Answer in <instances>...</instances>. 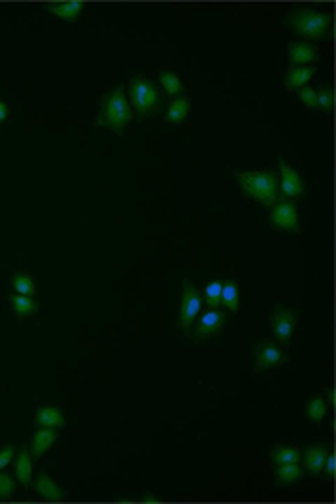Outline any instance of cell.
I'll use <instances>...</instances> for the list:
<instances>
[{"label":"cell","mask_w":336,"mask_h":504,"mask_svg":"<svg viewBox=\"0 0 336 504\" xmlns=\"http://www.w3.org/2000/svg\"><path fill=\"white\" fill-rule=\"evenodd\" d=\"M133 118V108L129 104V98L125 97L124 87H115L112 93H108L102 100L100 108L99 123L108 129H114L115 133H124Z\"/></svg>","instance_id":"1"},{"label":"cell","mask_w":336,"mask_h":504,"mask_svg":"<svg viewBox=\"0 0 336 504\" xmlns=\"http://www.w3.org/2000/svg\"><path fill=\"white\" fill-rule=\"evenodd\" d=\"M242 191L255 203L273 206L279 203L277 178L271 171H235Z\"/></svg>","instance_id":"2"},{"label":"cell","mask_w":336,"mask_h":504,"mask_svg":"<svg viewBox=\"0 0 336 504\" xmlns=\"http://www.w3.org/2000/svg\"><path fill=\"white\" fill-rule=\"evenodd\" d=\"M288 25L303 39L319 41L328 33L330 17H328V14H323V12H317V10L296 8L288 16Z\"/></svg>","instance_id":"3"},{"label":"cell","mask_w":336,"mask_h":504,"mask_svg":"<svg viewBox=\"0 0 336 504\" xmlns=\"http://www.w3.org/2000/svg\"><path fill=\"white\" fill-rule=\"evenodd\" d=\"M160 102V89L154 81L144 75H137L129 81V104L139 114V118H148Z\"/></svg>","instance_id":"4"},{"label":"cell","mask_w":336,"mask_h":504,"mask_svg":"<svg viewBox=\"0 0 336 504\" xmlns=\"http://www.w3.org/2000/svg\"><path fill=\"white\" fill-rule=\"evenodd\" d=\"M202 310V297L190 279H183V294H180V308L177 317V327L180 331H189L190 326L196 322L198 314Z\"/></svg>","instance_id":"5"},{"label":"cell","mask_w":336,"mask_h":504,"mask_svg":"<svg viewBox=\"0 0 336 504\" xmlns=\"http://www.w3.org/2000/svg\"><path fill=\"white\" fill-rule=\"evenodd\" d=\"M254 356H255V374H260L263 370H269V368H277L287 364L288 356L285 350L280 349L277 342L269 341V339H263L254 345Z\"/></svg>","instance_id":"6"},{"label":"cell","mask_w":336,"mask_h":504,"mask_svg":"<svg viewBox=\"0 0 336 504\" xmlns=\"http://www.w3.org/2000/svg\"><path fill=\"white\" fill-rule=\"evenodd\" d=\"M300 317V312L292 308H285V306H277V308L271 312L269 324L271 331L275 335V339L283 345H288L294 333L296 322Z\"/></svg>","instance_id":"7"},{"label":"cell","mask_w":336,"mask_h":504,"mask_svg":"<svg viewBox=\"0 0 336 504\" xmlns=\"http://www.w3.org/2000/svg\"><path fill=\"white\" fill-rule=\"evenodd\" d=\"M271 223L283 231L300 233V221H298V204L294 200H279L271 208Z\"/></svg>","instance_id":"8"},{"label":"cell","mask_w":336,"mask_h":504,"mask_svg":"<svg viewBox=\"0 0 336 504\" xmlns=\"http://www.w3.org/2000/svg\"><path fill=\"white\" fill-rule=\"evenodd\" d=\"M227 322V316L223 314L219 308H210L205 314L196 320V327H194V339L200 341V339H208V337H213L217 335L225 326Z\"/></svg>","instance_id":"9"},{"label":"cell","mask_w":336,"mask_h":504,"mask_svg":"<svg viewBox=\"0 0 336 504\" xmlns=\"http://www.w3.org/2000/svg\"><path fill=\"white\" fill-rule=\"evenodd\" d=\"M279 170H280V193L287 198H296L302 196L305 191L302 178L298 175V171L292 170L283 158H279Z\"/></svg>","instance_id":"10"},{"label":"cell","mask_w":336,"mask_h":504,"mask_svg":"<svg viewBox=\"0 0 336 504\" xmlns=\"http://www.w3.org/2000/svg\"><path fill=\"white\" fill-rule=\"evenodd\" d=\"M288 60L294 65H312L319 60V52L308 42H288Z\"/></svg>","instance_id":"11"},{"label":"cell","mask_w":336,"mask_h":504,"mask_svg":"<svg viewBox=\"0 0 336 504\" xmlns=\"http://www.w3.org/2000/svg\"><path fill=\"white\" fill-rule=\"evenodd\" d=\"M35 423L37 427H50V430H64L66 427V416L58 407H41L35 412Z\"/></svg>","instance_id":"12"},{"label":"cell","mask_w":336,"mask_h":504,"mask_svg":"<svg viewBox=\"0 0 336 504\" xmlns=\"http://www.w3.org/2000/svg\"><path fill=\"white\" fill-rule=\"evenodd\" d=\"M33 489L42 498H47L50 503H60V501H64V496H66V493L58 487L56 481L52 480L47 472H41L37 475V480L33 481Z\"/></svg>","instance_id":"13"},{"label":"cell","mask_w":336,"mask_h":504,"mask_svg":"<svg viewBox=\"0 0 336 504\" xmlns=\"http://www.w3.org/2000/svg\"><path fill=\"white\" fill-rule=\"evenodd\" d=\"M60 437L58 430H50V427H39L33 433V439H31V458L37 460L41 458L47 450H49Z\"/></svg>","instance_id":"14"},{"label":"cell","mask_w":336,"mask_h":504,"mask_svg":"<svg viewBox=\"0 0 336 504\" xmlns=\"http://www.w3.org/2000/svg\"><path fill=\"white\" fill-rule=\"evenodd\" d=\"M328 456V448L323 445H312L303 452V468L312 475H319L325 468V460Z\"/></svg>","instance_id":"15"},{"label":"cell","mask_w":336,"mask_h":504,"mask_svg":"<svg viewBox=\"0 0 336 504\" xmlns=\"http://www.w3.org/2000/svg\"><path fill=\"white\" fill-rule=\"evenodd\" d=\"M83 2H77V0H64V2H47L44 4V10L54 14L56 17H62L66 22H75L77 17L81 16L83 12Z\"/></svg>","instance_id":"16"},{"label":"cell","mask_w":336,"mask_h":504,"mask_svg":"<svg viewBox=\"0 0 336 504\" xmlns=\"http://www.w3.org/2000/svg\"><path fill=\"white\" fill-rule=\"evenodd\" d=\"M315 72H317L315 65H296V68H290L288 74L285 75V87L288 90L303 89L315 75Z\"/></svg>","instance_id":"17"},{"label":"cell","mask_w":336,"mask_h":504,"mask_svg":"<svg viewBox=\"0 0 336 504\" xmlns=\"http://www.w3.org/2000/svg\"><path fill=\"white\" fill-rule=\"evenodd\" d=\"M16 478L17 481L24 485V487H29L31 483V478H33V458H31V452L29 448L22 447L19 452L16 456Z\"/></svg>","instance_id":"18"},{"label":"cell","mask_w":336,"mask_h":504,"mask_svg":"<svg viewBox=\"0 0 336 504\" xmlns=\"http://www.w3.org/2000/svg\"><path fill=\"white\" fill-rule=\"evenodd\" d=\"M303 470L298 466V462L292 464H280L275 472V481L280 487H287V485H294L298 481H302Z\"/></svg>","instance_id":"19"},{"label":"cell","mask_w":336,"mask_h":504,"mask_svg":"<svg viewBox=\"0 0 336 504\" xmlns=\"http://www.w3.org/2000/svg\"><path fill=\"white\" fill-rule=\"evenodd\" d=\"M8 301H10V306H12V310H14L19 317L33 316V314H37V310H39V304H37V301H35L33 297H25V294L12 293L8 297Z\"/></svg>","instance_id":"20"},{"label":"cell","mask_w":336,"mask_h":504,"mask_svg":"<svg viewBox=\"0 0 336 504\" xmlns=\"http://www.w3.org/2000/svg\"><path fill=\"white\" fill-rule=\"evenodd\" d=\"M190 112V100L187 97H179L169 102L165 120L169 123H180Z\"/></svg>","instance_id":"21"},{"label":"cell","mask_w":336,"mask_h":504,"mask_svg":"<svg viewBox=\"0 0 336 504\" xmlns=\"http://www.w3.org/2000/svg\"><path fill=\"white\" fill-rule=\"evenodd\" d=\"M269 458H271V464H273V466H280V464L300 462L302 452H300V448L279 445V447H275L273 450H271Z\"/></svg>","instance_id":"22"},{"label":"cell","mask_w":336,"mask_h":504,"mask_svg":"<svg viewBox=\"0 0 336 504\" xmlns=\"http://www.w3.org/2000/svg\"><path fill=\"white\" fill-rule=\"evenodd\" d=\"M221 304H225V308L229 310L230 314H237L240 308V293H238V287L235 281H223L221 289Z\"/></svg>","instance_id":"23"},{"label":"cell","mask_w":336,"mask_h":504,"mask_svg":"<svg viewBox=\"0 0 336 504\" xmlns=\"http://www.w3.org/2000/svg\"><path fill=\"white\" fill-rule=\"evenodd\" d=\"M10 285L14 289V293L25 294V297H35L37 293V287L31 277L24 274V271H16L14 276L10 277Z\"/></svg>","instance_id":"24"},{"label":"cell","mask_w":336,"mask_h":504,"mask_svg":"<svg viewBox=\"0 0 336 504\" xmlns=\"http://www.w3.org/2000/svg\"><path fill=\"white\" fill-rule=\"evenodd\" d=\"M305 414L308 418L312 420V422H321L325 414H327V402L325 399L321 397V395H315L310 399V402L305 404Z\"/></svg>","instance_id":"25"},{"label":"cell","mask_w":336,"mask_h":504,"mask_svg":"<svg viewBox=\"0 0 336 504\" xmlns=\"http://www.w3.org/2000/svg\"><path fill=\"white\" fill-rule=\"evenodd\" d=\"M160 83H162V87L167 95H171V97H177L183 93V81H180V77L177 74H173V72H160Z\"/></svg>","instance_id":"26"},{"label":"cell","mask_w":336,"mask_h":504,"mask_svg":"<svg viewBox=\"0 0 336 504\" xmlns=\"http://www.w3.org/2000/svg\"><path fill=\"white\" fill-rule=\"evenodd\" d=\"M221 289H223L221 279H213V281H210V283L205 285L204 299L210 308H219V304H221Z\"/></svg>","instance_id":"27"},{"label":"cell","mask_w":336,"mask_h":504,"mask_svg":"<svg viewBox=\"0 0 336 504\" xmlns=\"http://www.w3.org/2000/svg\"><path fill=\"white\" fill-rule=\"evenodd\" d=\"M16 493V481L8 473L0 472V501H10Z\"/></svg>","instance_id":"28"},{"label":"cell","mask_w":336,"mask_h":504,"mask_svg":"<svg viewBox=\"0 0 336 504\" xmlns=\"http://www.w3.org/2000/svg\"><path fill=\"white\" fill-rule=\"evenodd\" d=\"M335 106V93L330 87H321L317 90V108H321L323 112H330Z\"/></svg>","instance_id":"29"},{"label":"cell","mask_w":336,"mask_h":504,"mask_svg":"<svg viewBox=\"0 0 336 504\" xmlns=\"http://www.w3.org/2000/svg\"><path fill=\"white\" fill-rule=\"evenodd\" d=\"M300 100L310 110H315L317 108V90L312 89V87H303V89H300Z\"/></svg>","instance_id":"30"},{"label":"cell","mask_w":336,"mask_h":504,"mask_svg":"<svg viewBox=\"0 0 336 504\" xmlns=\"http://www.w3.org/2000/svg\"><path fill=\"white\" fill-rule=\"evenodd\" d=\"M14 456H16V447L14 445H4V447L0 448V472L14 460Z\"/></svg>","instance_id":"31"},{"label":"cell","mask_w":336,"mask_h":504,"mask_svg":"<svg viewBox=\"0 0 336 504\" xmlns=\"http://www.w3.org/2000/svg\"><path fill=\"white\" fill-rule=\"evenodd\" d=\"M323 472L327 473V478H328V480H335V473H336L335 455H330V452H328L327 460H325V468H323Z\"/></svg>","instance_id":"32"},{"label":"cell","mask_w":336,"mask_h":504,"mask_svg":"<svg viewBox=\"0 0 336 504\" xmlns=\"http://www.w3.org/2000/svg\"><path fill=\"white\" fill-rule=\"evenodd\" d=\"M8 104L4 102V100H0V122H4L6 118H8Z\"/></svg>","instance_id":"33"},{"label":"cell","mask_w":336,"mask_h":504,"mask_svg":"<svg viewBox=\"0 0 336 504\" xmlns=\"http://www.w3.org/2000/svg\"><path fill=\"white\" fill-rule=\"evenodd\" d=\"M142 503H160V498L156 495H152V493H146V495L142 496Z\"/></svg>","instance_id":"34"},{"label":"cell","mask_w":336,"mask_h":504,"mask_svg":"<svg viewBox=\"0 0 336 504\" xmlns=\"http://www.w3.org/2000/svg\"><path fill=\"white\" fill-rule=\"evenodd\" d=\"M328 402H330V407H335V391L328 389Z\"/></svg>","instance_id":"35"}]
</instances>
